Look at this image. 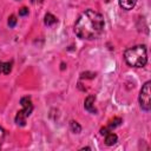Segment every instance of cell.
I'll use <instances>...</instances> for the list:
<instances>
[{"instance_id":"4","label":"cell","mask_w":151,"mask_h":151,"mask_svg":"<svg viewBox=\"0 0 151 151\" xmlns=\"http://www.w3.org/2000/svg\"><path fill=\"white\" fill-rule=\"evenodd\" d=\"M20 104H21V106H22V110H21V111L25 113L26 117H28V116L32 113V111H33V104H32L31 98H29V97H24V98H21V99H20Z\"/></svg>"},{"instance_id":"9","label":"cell","mask_w":151,"mask_h":151,"mask_svg":"<svg viewBox=\"0 0 151 151\" xmlns=\"http://www.w3.org/2000/svg\"><path fill=\"white\" fill-rule=\"evenodd\" d=\"M26 116H25V113L22 112V111H19L18 113H17V116H15V123L18 124V125H20V126H24L25 124H26Z\"/></svg>"},{"instance_id":"14","label":"cell","mask_w":151,"mask_h":151,"mask_svg":"<svg viewBox=\"0 0 151 151\" xmlns=\"http://www.w3.org/2000/svg\"><path fill=\"white\" fill-rule=\"evenodd\" d=\"M28 14V8L27 7H22L20 11H19V15L20 17H25V15H27Z\"/></svg>"},{"instance_id":"1","label":"cell","mask_w":151,"mask_h":151,"mask_svg":"<svg viewBox=\"0 0 151 151\" xmlns=\"http://www.w3.org/2000/svg\"><path fill=\"white\" fill-rule=\"evenodd\" d=\"M104 31V18L100 13L87 9L77 20L74 32L80 39L93 40L97 39Z\"/></svg>"},{"instance_id":"10","label":"cell","mask_w":151,"mask_h":151,"mask_svg":"<svg viewBox=\"0 0 151 151\" xmlns=\"http://www.w3.org/2000/svg\"><path fill=\"white\" fill-rule=\"evenodd\" d=\"M120 123H122V119H120V118H114V119H112V120L109 123L107 129H109V130H112V129H114V127L119 126V125H120Z\"/></svg>"},{"instance_id":"6","label":"cell","mask_w":151,"mask_h":151,"mask_svg":"<svg viewBox=\"0 0 151 151\" xmlns=\"http://www.w3.org/2000/svg\"><path fill=\"white\" fill-rule=\"evenodd\" d=\"M136 4H137V0H119V6L126 11L132 9Z\"/></svg>"},{"instance_id":"8","label":"cell","mask_w":151,"mask_h":151,"mask_svg":"<svg viewBox=\"0 0 151 151\" xmlns=\"http://www.w3.org/2000/svg\"><path fill=\"white\" fill-rule=\"evenodd\" d=\"M44 22H45V25H46V26H53L54 24H57V22H58V19H57L53 14L47 13V14L45 15V20H44Z\"/></svg>"},{"instance_id":"11","label":"cell","mask_w":151,"mask_h":151,"mask_svg":"<svg viewBox=\"0 0 151 151\" xmlns=\"http://www.w3.org/2000/svg\"><path fill=\"white\" fill-rule=\"evenodd\" d=\"M70 126H71V130H72L74 133H80V131H81V126H80L77 122L72 120V122L70 123Z\"/></svg>"},{"instance_id":"13","label":"cell","mask_w":151,"mask_h":151,"mask_svg":"<svg viewBox=\"0 0 151 151\" xmlns=\"http://www.w3.org/2000/svg\"><path fill=\"white\" fill-rule=\"evenodd\" d=\"M15 24H17V17L15 15H11L8 18V26L9 27H14Z\"/></svg>"},{"instance_id":"3","label":"cell","mask_w":151,"mask_h":151,"mask_svg":"<svg viewBox=\"0 0 151 151\" xmlns=\"http://www.w3.org/2000/svg\"><path fill=\"white\" fill-rule=\"evenodd\" d=\"M150 86H151V83L146 81L143 85V87L139 92V104H140V107L144 111H150V109H151V90H150Z\"/></svg>"},{"instance_id":"12","label":"cell","mask_w":151,"mask_h":151,"mask_svg":"<svg viewBox=\"0 0 151 151\" xmlns=\"http://www.w3.org/2000/svg\"><path fill=\"white\" fill-rule=\"evenodd\" d=\"M12 71V63H2V73L8 74Z\"/></svg>"},{"instance_id":"7","label":"cell","mask_w":151,"mask_h":151,"mask_svg":"<svg viewBox=\"0 0 151 151\" xmlns=\"http://www.w3.org/2000/svg\"><path fill=\"white\" fill-rule=\"evenodd\" d=\"M117 139H118V137H117V134L113 133V132H107V133L105 134V144L109 145V146L116 144V143H117Z\"/></svg>"},{"instance_id":"5","label":"cell","mask_w":151,"mask_h":151,"mask_svg":"<svg viewBox=\"0 0 151 151\" xmlns=\"http://www.w3.org/2000/svg\"><path fill=\"white\" fill-rule=\"evenodd\" d=\"M94 100H96L94 96H88V97L85 99V103H84L85 109H86L88 112H91V113H97V110H96V107H94Z\"/></svg>"},{"instance_id":"2","label":"cell","mask_w":151,"mask_h":151,"mask_svg":"<svg viewBox=\"0 0 151 151\" xmlns=\"http://www.w3.org/2000/svg\"><path fill=\"white\" fill-rule=\"evenodd\" d=\"M124 59L127 65L133 67H144L147 63L146 47L144 45H138L131 48H127L124 53Z\"/></svg>"}]
</instances>
